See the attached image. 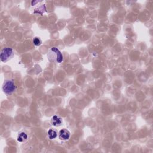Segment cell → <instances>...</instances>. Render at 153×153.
Returning a JSON list of instances; mask_svg holds the SVG:
<instances>
[{
	"label": "cell",
	"instance_id": "6da1fadb",
	"mask_svg": "<svg viewBox=\"0 0 153 153\" xmlns=\"http://www.w3.org/2000/svg\"><path fill=\"white\" fill-rule=\"evenodd\" d=\"M14 56L13 51L12 48L6 47L3 48L0 54V59L3 62H7Z\"/></svg>",
	"mask_w": 153,
	"mask_h": 153
},
{
	"label": "cell",
	"instance_id": "7a4b0ae2",
	"mask_svg": "<svg viewBox=\"0 0 153 153\" xmlns=\"http://www.w3.org/2000/svg\"><path fill=\"white\" fill-rule=\"evenodd\" d=\"M49 56L50 58L53 57V59L57 63H61L64 60L63 55L57 47H52L50 49Z\"/></svg>",
	"mask_w": 153,
	"mask_h": 153
},
{
	"label": "cell",
	"instance_id": "3957f363",
	"mask_svg": "<svg viewBox=\"0 0 153 153\" xmlns=\"http://www.w3.org/2000/svg\"><path fill=\"white\" fill-rule=\"evenodd\" d=\"M16 87L12 80H6L3 86V90L7 95H11L16 90Z\"/></svg>",
	"mask_w": 153,
	"mask_h": 153
},
{
	"label": "cell",
	"instance_id": "277c9868",
	"mask_svg": "<svg viewBox=\"0 0 153 153\" xmlns=\"http://www.w3.org/2000/svg\"><path fill=\"white\" fill-rule=\"evenodd\" d=\"M70 136H71L70 132L66 129H63L59 131V139L62 141L68 140L70 138Z\"/></svg>",
	"mask_w": 153,
	"mask_h": 153
},
{
	"label": "cell",
	"instance_id": "5b68a950",
	"mask_svg": "<svg viewBox=\"0 0 153 153\" xmlns=\"http://www.w3.org/2000/svg\"><path fill=\"white\" fill-rule=\"evenodd\" d=\"M51 123H52V124L53 126L59 127L62 124L63 121H62V119L61 117H59V116L54 115L52 118V119H51Z\"/></svg>",
	"mask_w": 153,
	"mask_h": 153
},
{
	"label": "cell",
	"instance_id": "8992f818",
	"mask_svg": "<svg viewBox=\"0 0 153 153\" xmlns=\"http://www.w3.org/2000/svg\"><path fill=\"white\" fill-rule=\"evenodd\" d=\"M28 135L25 132H21L17 136V141L20 142H25L28 139Z\"/></svg>",
	"mask_w": 153,
	"mask_h": 153
},
{
	"label": "cell",
	"instance_id": "52a82bcc",
	"mask_svg": "<svg viewBox=\"0 0 153 153\" xmlns=\"http://www.w3.org/2000/svg\"><path fill=\"white\" fill-rule=\"evenodd\" d=\"M48 136L50 139H55L58 136V132L54 129H50L48 131Z\"/></svg>",
	"mask_w": 153,
	"mask_h": 153
},
{
	"label": "cell",
	"instance_id": "ba28073f",
	"mask_svg": "<svg viewBox=\"0 0 153 153\" xmlns=\"http://www.w3.org/2000/svg\"><path fill=\"white\" fill-rule=\"evenodd\" d=\"M33 43L35 46H40L42 44V41L39 37H35L33 39Z\"/></svg>",
	"mask_w": 153,
	"mask_h": 153
}]
</instances>
